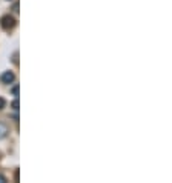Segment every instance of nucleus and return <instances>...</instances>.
I'll return each instance as SVG.
<instances>
[{"mask_svg":"<svg viewBox=\"0 0 172 183\" xmlns=\"http://www.w3.org/2000/svg\"><path fill=\"white\" fill-rule=\"evenodd\" d=\"M16 25H17V20L12 17V16H3V17L0 18V26L3 29H6V31L12 29Z\"/></svg>","mask_w":172,"mask_h":183,"instance_id":"f257e3e1","label":"nucleus"},{"mask_svg":"<svg viewBox=\"0 0 172 183\" xmlns=\"http://www.w3.org/2000/svg\"><path fill=\"white\" fill-rule=\"evenodd\" d=\"M14 79H16V75H14L12 71H5V73L0 75V80H2L3 83H12Z\"/></svg>","mask_w":172,"mask_h":183,"instance_id":"f03ea898","label":"nucleus"},{"mask_svg":"<svg viewBox=\"0 0 172 183\" xmlns=\"http://www.w3.org/2000/svg\"><path fill=\"white\" fill-rule=\"evenodd\" d=\"M6 134H8V128H6V125L0 123V139L6 137Z\"/></svg>","mask_w":172,"mask_h":183,"instance_id":"7ed1b4c3","label":"nucleus"},{"mask_svg":"<svg viewBox=\"0 0 172 183\" xmlns=\"http://www.w3.org/2000/svg\"><path fill=\"white\" fill-rule=\"evenodd\" d=\"M11 108H12L14 111H17V109H19V100H17V99H16V100H14V102L11 103Z\"/></svg>","mask_w":172,"mask_h":183,"instance_id":"20e7f679","label":"nucleus"},{"mask_svg":"<svg viewBox=\"0 0 172 183\" xmlns=\"http://www.w3.org/2000/svg\"><path fill=\"white\" fill-rule=\"evenodd\" d=\"M11 92H12V95H16V97H17V95H19V86H17V85H16V86H12Z\"/></svg>","mask_w":172,"mask_h":183,"instance_id":"39448f33","label":"nucleus"},{"mask_svg":"<svg viewBox=\"0 0 172 183\" xmlns=\"http://www.w3.org/2000/svg\"><path fill=\"white\" fill-rule=\"evenodd\" d=\"M5 105H6L5 99H3V97H0V109H3V108H5Z\"/></svg>","mask_w":172,"mask_h":183,"instance_id":"423d86ee","label":"nucleus"},{"mask_svg":"<svg viewBox=\"0 0 172 183\" xmlns=\"http://www.w3.org/2000/svg\"><path fill=\"white\" fill-rule=\"evenodd\" d=\"M17 57H19V54H17V53H14V55H12V62H14L16 65L19 63V60H17Z\"/></svg>","mask_w":172,"mask_h":183,"instance_id":"0eeeda50","label":"nucleus"},{"mask_svg":"<svg viewBox=\"0 0 172 183\" xmlns=\"http://www.w3.org/2000/svg\"><path fill=\"white\" fill-rule=\"evenodd\" d=\"M12 11H14V13H19V3H14V5H12Z\"/></svg>","mask_w":172,"mask_h":183,"instance_id":"6e6552de","label":"nucleus"},{"mask_svg":"<svg viewBox=\"0 0 172 183\" xmlns=\"http://www.w3.org/2000/svg\"><path fill=\"white\" fill-rule=\"evenodd\" d=\"M6 182V177H5V175H2V174H0V183H5Z\"/></svg>","mask_w":172,"mask_h":183,"instance_id":"1a4fd4ad","label":"nucleus"}]
</instances>
